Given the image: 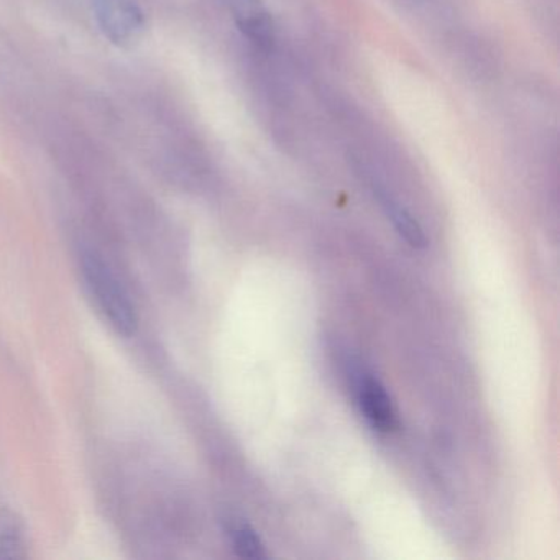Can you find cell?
Here are the masks:
<instances>
[{"mask_svg":"<svg viewBox=\"0 0 560 560\" xmlns=\"http://www.w3.org/2000/svg\"><path fill=\"white\" fill-rule=\"evenodd\" d=\"M80 268L88 296L101 317L119 336L132 337L139 329V313L116 271L96 252H84Z\"/></svg>","mask_w":560,"mask_h":560,"instance_id":"obj_1","label":"cell"},{"mask_svg":"<svg viewBox=\"0 0 560 560\" xmlns=\"http://www.w3.org/2000/svg\"><path fill=\"white\" fill-rule=\"evenodd\" d=\"M101 31L116 45H132L145 31V18L136 0H91Z\"/></svg>","mask_w":560,"mask_h":560,"instance_id":"obj_2","label":"cell"},{"mask_svg":"<svg viewBox=\"0 0 560 560\" xmlns=\"http://www.w3.org/2000/svg\"><path fill=\"white\" fill-rule=\"evenodd\" d=\"M359 405L362 415L376 431L392 432L398 428V412L395 405L386 393L385 386L373 376H365L360 383Z\"/></svg>","mask_w":560,"mask_h":560,"instance_id":"obj_3","label":"cell"},{"mask_svg":"<svg viewBox=\"0 0 560 560\" xmlns=\"http://www.w3.org/2000/svg\"><path fill=\"white\" fill-rule=\"evenodd\" d=\"M238 28L254 44L270 47L275 38L273 21L265 11L261 0H225Z\"/></svg>","mask_w":560,"mask_h":560,"instance_id":"obj_4","label":"cell"},{"mask_svg":"<svg viewBox=\"0 0 560 560\" xmlns=\"http://www.w3.org/2000/svg\"><path fill=\"white\" fill-rule=\"evenodd\" d=\"M27 557V527L9 508H0V560Z\"/></svg>","mask_w":560,"mask_h":560,"instance_id":"obj_5","label":"cell"},{"mask_svg":"<svg viewBox=\"0 0 560 560\" xmlns=\"http://www.w3.org/2000/svg\"><path fill=\"white\" fill-rule=\"evenodd\" d=\"M378 199L389 221L393 222L396 231H398V234L401 235L411 247L424 248L428 241H425L424 231H422L419 222L416 221L402 206H399L388 192L378 191Z\"/></svg>","mask_w":560,"mask_h":560,"instance_id":"obj_6","label":"cell"},{"mask_svg":"<svg viewBox=\"0 0 560 560\" xmlns=\"http://www.w3.org/2000/svg\"><path fill=\"white\" fill-rule=\"evenodd\" d=\"M231 537L238 556L255 557V559L267 556L264 542L247 523L234 524L231 527Z\"/></svg>","mask_w":560,"mask_h":560,"instance_id":"obj_7","label":"cell"}]
</instances>
